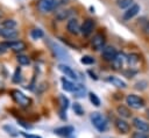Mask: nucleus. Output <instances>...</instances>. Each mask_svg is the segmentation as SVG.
Listing matches in <instances>:
<instances>
[{
  "label": "nucleus",
  "mask_w": 149,
  "mask_h": 138,
  "mask_svg": "<svg viewBox=\"0 0 149 138\" xmlns=\"http://www.w3.org/2000/svg\"><path fill=\"white\" fill-rule=\"evenodd\" d=\"M91 123L93 124V126L99 131V132H105L108 129V119L101 115L100 112H92L90 116Z\"/></svg>",
  "instance_id": "nucleus-1"
},
{
  "label": "nucleus",
  "mask_w": 149,
  "mask_h": 138,
  "mask_svg": "<svg viewBox=\"0 0 149 138\" xmlns=\"http://www.w3.org/2000/svg\"><path fill=\"white\" fill-rule=\"evenodd\" d=\"M10 96L14 100L15 103H17L19 106H21L23 108L29 107L30 103H31V100L27 95H24L21 90H19V89H12L10 90Z\"/></svg>",
  "instance_id": "nucleus-2"
},
{
  "label": "nucleus",
  "mask_w": 149,
  "mask_h": 138,
  "mask_svg": "<svg viewBox=\"0 0 149 138\" xmlns=\"http://www.w3.org/2000/svg\"><path fill=\"white\" fill-rule=\"evenodd\" d=\"M126 103L132 109H142L146 106L144 100L136 94H128L126 96Z\"/></svg>",
  "instance_id": "nucleus-3"
},
{
  "label": "nucleus",
  "mask_w": 149,
  "mask_h": 138,
  "mask_svg": "<svg viewBox=\"0 0 149 138\" xmlns=\"http://www.w3.org/2000/svg\"><path fill=\"white\" fill-rule=\"evenodd\" d=\"M56 6H57V0H38L37 2V9L42 14L52 12Z\"/></svg>",
  "instance_id": "nucleus-4"
},
{
  "label": "nucleus",
  "mask_w": 149,
  "mask_h": 138,
  "mask_svg": "<svg viewBox=\"0 0 149 138\" xmlns=\"http://www.w3.org/2000/svg\"><path fill=\"white\" fill-rule=\"evenodd\" d=\"M114 126H115L116 131L119 133H121V135H126V133H129L130 132V125L128 124L127 121H125L121 117L114 119Z\"/></svg>",
  "instance_id": "nucleus-5"
},
{
  "label": "nucleus",
  "mask_w": 149,
  "mask_h": 138,
  "mask_svg": "<svg viewBox=\"0 0 149 138\" xmlns=\"http://www.w3.org/2000/svg\"><path fill=\"white\" fill-rule=\"evenodd\" d=\"M105 43H106V38L102 34H95L91 39V45L95 51L102 50L105 48Z\"/></svg>",
  "instance_id": "nucleus-6"
},
{
  "label": "nucleus",
  "mask_w": 149,
  "mask_h": 138,
  "mask_svg": "<svg viewBox=\"0 0 149 138\" xmlns=\"http://www.w3.org/2000/svg\"><path fill=\"white\" fill-rule=\"evenodd\" d=\"M5 44H6V46L8 49H10V50H13L15 52H20V51H23V50L27 49V44L21 39L7 41V42H5Z\"/></svg>",
  "instance_id": "nucleus-7"
},
{
  "label": "nucleus",
  "mask_w": 149,
  "mask_h": 138,
  "mask_svg": "<svg viewBox=\"0 0 149 138\" xmlns=\"http://www.w3.org/2000/svg\"><path fill=\"white\" fill-rule=\"evenodd\" d=\"M132 123H133V126L137 130V131H141V132H146L148 133L149 132V122L140 118V117H134L132 119Z\"/></svg>",
  "instance_id": "nucleus-8"
},
{
  "label": "nucleus",
  "mask_w": 149,
  "mask_h": 138,
  "mask_svg": "<svg viewBox=\"0 0 149 138\" xmlns=\"http://www.w3.org/2000/svg\"><path fill=\"white\" fill-rule=\"evenodd\" d=\"M94 21L92 20V19H86L85 21H84V23L81 24V27H80V32H81V35L83 36H85V37H87V36H90L92 32H93V30H94Z\"/></svg>",
  "instance_id": "nucleus-9"
},
{
  "label": "nucleus",
  "mask_w": 149,
  "mask_h": 138,
  "mask_svg": "<svg viewBox=\"0 0 149 138\" xmlns=\"http://www.w3.org/2000/svg\"><path fill=\"white\" fill-rule=\"evenodd\" d=\"M116 55H118V51H116V49H115L114 46H112V45L105 46V48L102 49V51H101V56H102V58H104L106 61H113V59L115 58Z\"/></svg>",
  "instance_id": "nucleus-10"
},
{
  "label": "nucleus",
  "mask_w": 149,
  "mask_h": 138,
  "mask_svg": "<svg viewBox=\"0 0 149 138\" xmlns=\"http://www.w3.org/2000/svg\"><path fill=\"white\" fill-rule=\"evenodd\" d=\"M0 36H2L8 41H15L19 37V31L15 28H2Z\"/></svg>",
  "instance_id": "nucleus-11"
},
{
  "label": "nucleus",
  "mask_w": 149,
  "mask_h": 138,
  "mask_svg": "<svg viewBox=\"0 0 149 138\" xmlns=\"http://www.w3.org/2000/svg\"><path fill=\"white\" fill-rule=\"evenodd\" d=\"M66 30L71 35H78L80 32V26L77 19H69L66 23Z\"/></svg>",
  "instance_id": "nucleus-12"
},
{
  "label": "nucleus",
  "mask_w": 149,
  "mask_h": 138,
  "mask_svg": "<svg viewBox=\"0 0 149 138\" xmlns=\"http://www.w3.org/2000/svg\"><path fill=\"white\" fill-rule=\"evenodd\" d=\"M140 12V6L136 3H133L129 8H127V10L122 14V20L123 21H129L130 19H133L135 15H137V13Z\"/></svg>",
  "instance_id": "nucleus-13"
},
{
  "label": "nucleus",
  "mask_w": 149,
  "mask_h": 138,
  "mask_svg": "<svg viewBox=\"0 0 149 138\" xmlns=\"http://www.w3.org/2000/svg\"><path fill=\"white\" fill-rule=\"evenodd\" d=\"M58 70H59L65 77H69V78H71V79H73V80H77V79H78L77 73L72 70V67H70V66L66 65V64H59V65H58Z\"/></svg>",
  "instance_id": "nucleus-14"
},
{
  "label": "nucleus",
  "mask_w": 149,
  "mask_h": 138,
  "mask_svg": "<svg viewBox=\"0 0 149 138\" xmlns=\"http://www.w3.org/2000/svg\"><path fill=\"white\" fill-rule=\"evenodd\" d=\"M105 80H106L107 82H109L112 86L116 87V88H122V89L127 88V83H126L123 80H121L120 78L115 77V75H108V77H106Z\"/></svg>",
  "instance_id": "nucleus-15"
},
{
  "label": "nucleus",
  "mask_w": 149,
  "mask_h": 138,
  "mask_svg": "<svg viewBox=\"0 0 149 138\" xmlns=\"http://www.w3.org/2000/svg\"><path fill=\"white\" fill-rule=\"evenodd\" d=\"M126 60H127V56L125 55V53H119L118 52V55L115 56V58L113 59V61H112V65H113V68L114 70H121L122 68V66H123V64L126 63Z\"/></svg>",
  "instance_id": "nucleus-16"
},
{
  "label": "nucleus",
  "mask_w": 149,
  "mask_h": 138,
  "mask_svg": "<svg viewBox=\"0 0 149 138\" xmlns=\"http://www.w3.org/2000/svg\"><path fill=\"white\" fill-rule=\"evenodd\" d=\"M73 13V9L72 8H68V9H61V10H57L55 13V19L58 20V21H64L66 19H69Z\"/></svg>",
  "instance_id": "nucleus-17"
},
{
  "label": "nucleus",
  "mask_w": 149,
  "mask_h": 138,
  "mask_svg": "<svg viewBox=\"0 0 149 138\" xmlns=\"http://www.w3.org/2000/svg\"><path fill=\"white\" fill-rule=\"evenodd\" d=\"M140 61H141V57H140L137 53H130V55L127 56L126 63L128 64L129 68H132V70H133L134 67H136V66L140 64Z\"/></svg>",
  "instance_id": "nucleus-18"
},
{
  "label": "nucleus",
  "mask_w": 149,
  "mask_h": 138,
  "mask_svg": "<svg viewBox=\"0 0 149 138\" xmlns=\"http://www.w3.org/2000/svg\"><path fill=\"white\" fill-rule=\"evenodd\" d=\"M58 104H59V108H61V117H62L63 119H65L64 116H63V114H64V111H66V109L69 108V104H70L69 99H68L65 95H59V96H58Z\"/></svg>",
  "instance_id": "nucleus-19"
},
{
  "label": "nucleus",
  "mask_w": 149,
  "mask_h": 138,
  "mask_svg": "<svg viewBox=\"0 0 149 138\" xmlns=\"http://www.w3.org/2000/svg\"><path fill=\"white\" fill-rule=\"evenodd\" d=\"M74 131V128L71 125H65V126H59L55 129V133L59 135V136H64V137H69L70 135H72V132Z\"/></svg>",
  "instance_id": "nucleus-20"
},
{
  "label": "nucleus",
  "mask_w": 149,
  "mask_h": 138,
  "mask_svg": "<svg viewBox=\"0 0 149 138\" xmlns=\"http://www.w3.org/2000/svg\"><path fill=\"white\" fill-rule=\"evenodd\" d=\"M116 112L119 114V116L121 118H130L132 117V111L129 110V108L125 104H119L116 107Z\"/></svg>",
  "instance_id": "nucleus-21"
},
{
  "label": "nucleus",
  "mask_w": 149,
  "mask_h": 138,
  "mask_svg": "<svg viewBox=\"0 0 149 138\" xmlns=\"http://www.w3.org/2000/svg\"><path fill=\"white\" fill-rule=\"evenodd\" d=\"M72 93L74 94V96H76V97L80 99V97H84V96H85L86 88H85V86H84L83 83H76Z\"/></svg>",
  "instance_id": "nucleus-22"
},
{
  "label": "nucleus",
  "mask_w": 149,
  "mask_h": 138,
  "mask_svg": "<svg viewBox=\"0 0 149 138\" xmlns=\"http://www.w3.org/2000/svg\"><path fill=\"white\" fill-rule=\"evenodd\" d=\"M49 44L54 48L52 50H54V52H55V55L58 57V58H62V57H64L65 55H66V52H65V50L64 49H62L59 45H57L56 43H52V42H49Z\"/></svg>",
  "instance_id": "nucleus-23"
},
{
  "label": "nucleus",
  "mask_w": 149,
  "mask_h": 138,
  "mask_svg": "<svg viewBox=\"0 0 149 138\" xmlns=\"http://www.w3.org/2000/svg\"><path fill=\"white\" fill-rule=\"evenodd\" d=\"M61 81H62V87H63V89L65 92H73V88H74V83L73 82H71L66 78H62Z\"/></svg>",
  "instance_id": "nucleus-24"
},
{
  "label": "nucleus",
  "mask_w": 149,
  "mask_h": 138,
  "mask_svg": "<svg viewBox=\"0 0 149 138\" xmlns=\"http://www.w3.org/2000/svg\"><path fill=\"white\" fill-rule=\"evenodd\" d=\"M1 26H2V28H15L17 26V23L13 19H6L1 22Z\"/></svg>",
  "instance_id": "nucleus-25"
},
{
  "label": "nucleus",
  "mask_w": 149,
  "mask_h": 138,
  "mask_svg": "<svg viewBox=\"0 0 149 138\" xmlns=\"http://www.w3.org/2000/svg\"><path fill=\"white\" fill-rule=\"evenodd\" d=\"M30 36H31L33 39H40V38H42V37L44 36V34H43V30H42V29H40V28H35V29L31 30Z\"/></svg>",
  "instance_id": "nucleus-26"
},
{
  "label": "nucleus",
  "mask_w": 149,
  "mask_h": 138,
  "mask_svg": "<svg viewBox=\"0 0 149 138\" xmlns=\"http://www.w3.org/2000/svg\"><path fill=\"white\" fill-rule=\"evenodd\" d=\"M116 5H118V7L121 8V9L129 8V7L133 5V0H118Z\"/></svg>",
  "instance_id": "nucleus-27"
},
{
  "label": "nucleus",
  "mask_w": 149,
  "mask_h": 138,
  "mask_svg": "<svg viewBox=\"0 0 149 138\" xmlns=\"http://www.w3.org/2000/svg\"><path fill=\"white\" fill-rule=\"evenodd\" d=\"M12 80H13L14 83L21 82V80H22V77H21V67H16V70H15V72H14V74H13Z\"/></svg>",
  "instance_id": "nucleus-28"
},
{
  "label": "nucleus",
  "mask_w": 149,
  "mask_h": 138,
  "mask_svg": "<svg viewBox=\"0 0 149 138\" xmlns=\"http://www.w3.org/2000/svg\"><path fill=\"white\" fill-rule=\"evenodd\" d=\"M16 60L20 65H29L30 63V59L28 58V56H24V55H19L16 57Z\"/></svg>",
  "instance_id": "nucleus-29"
},
{
  "label": "nucleus",
  "mask_w": 149,
  "mask_h": 138,
  "mask_svg": "<svg viewBox=\"0 0 149 138\" xmlns=\"http://www.w3.org/2000/svg\"><path fill=\"white\" fill-rule=\"evenodd\" d=\"M148 86H149V85H148V82H147L146 80H140V81L135 82L134 88H135V89H137V90H144Z\"/></svg>",
  "instance_id": "nucleus-30"
},
{
  "label": "nucleus",
  "mask_w": 149,
  "mask_h": 138,
  "mask_svg": "<svg viewBox=\"0 0 149 138\" xmlns=\"http://www.w3.org/2000/svg\"><path fill=\"white\" fill-rule=\"evenodd\" d=\"M88 97H90V101H91V103L93 104V106H95V107H99L100 106V99L94 94V93H88Z\"/></svg>",
  "instance_id": "nucleus-31"
},
{
  "label": "nucleus",
  "mask_w": 149,
  "mask_h": 138,
  "mask_svg": "<svg viewBox=\"0 0 149 138\" xmlns=\"http://www.w3.org/2000/svg\"><path fill=\"white\" fill-rule=\"evenodd\" d=\"M72 109H73L74 114H77L78 116H81V115L84 114V109H83V107H81L78 102H74V103L72 104Z\"/></svg>",
  "instance_id": "nucleus-32"
},
{
  "label": "nucleus",
  "mask_w": 149,
  "mask_h": 138,
  "mask_svg": "<svg viewBox=\"0 0 149 138\" xmlns=\"http://www.w3.org/2000/svg\"><path fill=\"white\" fill-rule=\"evenodd\" d=\"M80 63L84 65H91L94 63V58H92L91 56H84V57H81Z\"/></svg>",
  "instance_id": "nucleus-33"
},
{
  "label": "nucleus",
  "mask_w": 149,
  "mask_h": 138,
  "mask_svg": "<svg viewBox=\"0 0 149 138\" xmlns=\"http://www.w3.org/2000/svg\"><path fill=\"white\" fill-rule=\"evenodd\" d=\"M130 138H149V135L146 132H141V131H136L132 133Z\"/></svg>",
  "instance_id": "nucleus-34"
},
{
  "label": "nucleus",
  "mask_w": 149,
  "mask_h": 138,
  "mask_svg": "<svg viewBox=\"0 0 149 138\" xmlns=\"http://www.w3.org/2000/svg\"><path fill=\"white\" fill-rule=\"evenodd\" d=\"M3 130H6V131H7L8 133H10L13 137H16V136H17V131H16L13 126H10V125H5V126H3Z\"/></svg>",
  "instance_id": "nucleus-35"
},
{
  "label": "nucleus",
  "mask_w": 149,
  "mask_h": 138,
  "mask_svg": "<svg viewBox=\"0 0 149 138\" xmlns=\"http://www.w3.org/2000/svg\"><path fill=\"white\" fill-rule=\"evenodd\" d=\"M7 51H8V48L6 46L5 42H0V56L3 55V53H6Z\"/></svg>",
  "instance_id": "nucleus-36"
},
{
  "label": "nucleus",
  "mask_w": 149,
  "mask_h": 138,
  "mask_svg": "<svg viewBox=\"0 0 149 138\" xmlns=\"http://www.w3.org/2000/svg\"><path fill=\"white\" fill-rule=\"evenodd\" d=\"M17 121H19V124H20V125H22L24 129H31V125H30V124H28L26 121H23V119H21V118H20V119H17Z\"/></svg>",
  "instance_id": "nucleus-37"
},
{
  "label": "nucleus",
  "mask_w": 149,
  "mask_h": 138,
  "mask_svg": "<svg viewBox=\"0 0 149 138\" xmlns=\"http://www.w3.org/2000/svg\"><path fill=\"white\" fill-rule=\"evenodd\" d=\"M21 135H22L24 138H42V137H40V136H36V135H28V133H26V132H21Z\"/></svg>",
  "instance_id": "nucleus-38"
},
{
  "label": "nucleus",
  "mask_w": 149,
  "mask_h": 138,
  "mask_svg": "<svg viewBox=\"0 0 149 138\" xmlns=\"http://www.w3.org/2000/svg\"><path fill=\"white\" fill-rule=\"evenodd\" d=\"M87 73H88L90 75H91V78H92V79H94V80H98V77H97V75H95L94 73H92V71H88Z\"/></svg>",
  "instance_id": "nucleus-39"
},
{
  "label": "nucleus",
  "mask_w": 149,
  "mask_h": 138,
  "mask_svg": "<svg viewBox=\"0 0 149 138\" xmlns=\"http://www.w3.org/2000/svg\"><path fill=\"white\" fill-rule=\"evenodd\" d=\"M144 32L149 35V22H147V24L144 26Z\"/></svg>",
  "instance_id": "nucleus-40"
},
{
  "label": "nucleus",
  "mask_w": 149,
  "mask_h": 138,
  "mask_svg": "<svg viewBox=\"0 0 149 138\" xmlns=\"http://www.w3.org/2000/svg\"><path fill=\"white\" fill-rule=\"evenodd\" d=\"M2 16H3V13H2V10H1V9H0V19H1V17H2Z\"/></svg>",
  "instance_id": "nucleus-41"
},
{
  "label": "nucleus",
  "mask_w": 149,
  "mask_h": 138,
  "mask_svg": "<svg viewBox=\"0 0 149 138\" xmlns=\"http://www.w3.org/2000/svg\"><path fill=\"white\" fill-rule=\"evenodd\" d=\"M147 116H148V118H149V109L147 110Z\"/></svg>",
  "instance_id": "nucleus-42"
},
{
  "label": "nucleus",
  "mask_w": 149,
  "mask_h": 138,
  "mask_svg": "<svg viewBox=\"0 0 149 138\" xmlns=\"http://www.w3.org/2000/svg\"><path fill=\"white\" fill-rule=\"evenodd\" d=\"M0 32H1V28H0Z\"/></svg>",
  "instance_id": "nucleus-43"
}]
</instances>
